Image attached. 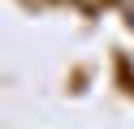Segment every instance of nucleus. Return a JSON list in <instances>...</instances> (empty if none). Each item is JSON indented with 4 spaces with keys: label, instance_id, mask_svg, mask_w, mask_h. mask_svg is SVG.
Here are the masks:
<instances>
[{
    "label": "nucleus",
    "instance_id": "nucleus-1",
    "mask_svg": "<svg viewBox=\"0 0 134 129\" xmlns=\"http://www.w3.org/2000/svg\"><path fill=\"white\" fill-rule=\"evenodd\" d=\"M130 26H134V9H130Z\"/></svg>",
    "mask_w": 134,
    "mask_h": 129
}]
</instances>
